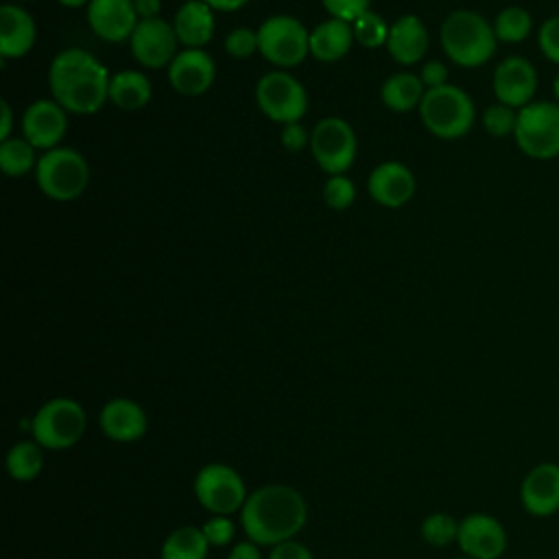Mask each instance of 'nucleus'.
I'll return each mask as SVG.
<instances>
[{
    "instance_id": "nucleus-39",
    "label": "nucleus",
    "mask_w": 559,
    "mask_h": 559,
    "mask_svg": "<svg viewBox=\"0 0 559 559\" xmlns=\"http://www.w3.org/2000/svg\"><path fill=\"white\" fill-rule=\"evenodd\" d=\"M280 140H282L284 148L290 151V153H299V151H304L306 146H310V133H308V129H306L301 122L282 124Z\"/></svg>"
},
{
    "instance_id": "nucleus-15",
    "label": "nucleus",
    "mask_w": 559,
    "mask_h": 559,
    "mask_svg": "<svg viewBox=\"0 0 559 559\" xmlns=\"http://www.w3.org/2000/svg\"><path fill=\"white\" fill-rule=\"evenodd\" d=\"M491 87L498 103L522 109L533 103L537 92V70L526 57L511 55L496 66Z\"/></svg>"
},
{
    "instance_id": "nucleus-9",
    "label": "nucleus",
    "mask_w": 559,
    "mask_h": 559,
    "mask_svg": "<svg viewBox=\"0 0 559 559\" xmlns=\"http://www.w3.org/2000/svg\"><path fill=\"white\" fill-rule=\"evenodd\" d=\"M258 52L280 70L295 68L310 55V31L293 15H271L258 26Z\"/></svg>"
},
{
    "instance_id": "nucleus-31",
    "label": "nucleus",
    "mask_w": 559,
    "mask_h": 559,
    "mask_svg": "<svg viewBox=\"0 0 559 559\" xmlns=\"http://www.w3.org/2000/svg\"><path fill=\"white\" fill-rule=\"evenodd\" d=\"M419 535L428 546L445 548L456 542L459 535V520L445 511H435L426 515L419 524Z\"/></svg>"
},
{
    "instance_id": "nucleus-23",
    "label": "nucleus",
    "mask_w": 559,
    "mask_h": 559,
    "mask_svg": "<svg viewBox=\"0 0 559 559\" xmlns=\"http://www.w3.org/2000/svg\"><path fill=\"white\" fill-rule=\"evenodd\" d=\"M173 28L183 48H203L214 37V9L203 0H188L177 9Z\"/></svg>"
},
{
    "instance_id": "nucleus-27",
    "label": "nucleus",
    "mask_w": 559,
    "mask_h": 559,
    "mask_svg": "<svg viewBox=\"0 0 559 559\" xmlns=\"http://www.w3.org/2000/svg\"><path fill=\"white\" fill-rule=\"evenodd\" d=\"M210 542L201 526L183 524L173 528L159 550V559H207Z\"/></svg>"
},
{
    "instance_id": "nucleus-34",
    "label": "nucleus",
    "mask_w": 559,
    "mask_h": 559,
    "mask_svg": "<svg viewBox=\"0 0 559 559\" xmlns=\"http://www.w3.org/2000/svg\"><path fill=\"white\" fill-rule=\"evenodd\" d=\"M323 201L332 210H347L356 201V186L345 175H330L323 186Z\"/></svg>"
},
{
    "instance_id": "nucleus-44",
    "label": "nucleus",
    "mask_w": 559,
    "mask_h": 559,
    "mask_svg": "<svg viewBox=\"0 0 559 559\" xmlns=\"http://www.w3.org/2000/svg\"><path fill=\"white\" fill-rule=\"evenodd\" d=\"M0 116H2V124H0V142L11 138V129H13V111L7 98L0 100Z\"/></svg>"
},
{
    "instance_id": "nucleus-32",
    "label": "nucleus",
    "mask_w": 559,
    "mask_h": 559,
    "mask_svg": "<svg viewBox=\"0 0 559 559\" xmlns=\"http://www.w3.org/2000/svg\"><path fill=\"white\" fill-rule=\"evenodd\" d=\"M389 28L391 24L384 22L382 15H378L376 11H365L362 15H358L352 22V31H354V39L358 44H362L365 48H380L386 46V37H389Z\"/></svg>"
},
{
    "instance_id": "nucleus-33",
    "label": "nucleus",
    "mask_w": 559,
    "mask_h": 559,
    "mask_svg": "<svg viewBox=\"0 0 559 559\" xmlns=\"http://www.w3.org/2000/svg\"><path fill=\"white\" fill-rule=\"evenodd\" d=\"M515 124H518V109L513 107L496 103L483 111V127L493 138L513 135Z\"/></svg>"
},
{
    "instance_id": "nucleus-30",
    "label": "nucleus",
    "mask_w": 559,
    "mask_h": 559,
    "mask_svg": "<svg viewBox=\"0 0 559 559\" xmlns=\"http://www.w3.org/2000/svg\"><path fill=\"white\" fill-rule=\"evenodd\" d=\"M35 166V146L26 138H9L0 142V170L7 177H22Z\"/></svg>"
},
{
    "instance_id": "nucleus-14",
    "label": "nucleus",
    "mask_w": 559,
    "mask_h": 559,
    "mask_svg": "<svg viewBox=\"0 0 559 559\" xmlns=\"http://www.w3.org/2000/svg\"><path fill=\"white\" fill-rule=\"evenodd\" d=\"M520 504L531 518H552L559 513V463L542 461L533 465L520 483Z\"/></svg>"
},
{
    "instance_id": "nucleus-43",
    "label": "nucleus",
    "mask_w": 559,
    "mask_h": 559,
    "mask_svg": "<svg viewBox=\"0 0 559 559\" xmlns=\"http://www.w3.org/2000/svg\"><path fill=\"white\" fill-rule=\"evenodd\" d=\"M133 7L140 20H155L159 17L162 0H133Z\"/></svg>"
},
{
    "instance_id": "nucleus-6",
    "label": "nucleus",
    "mask_w": 559,
    "mask_h": 559,
    "mask_svg": "<svg viewBox=\"0 0 559 559\" xmlns=\"http://www.w3.org/2000/svg\"><path fill=\"white\" fill-rule=\"evenodd\" d=\"M35 181L52 201H74L90 183L87 159L70 146H55L37 157Z\"/></svg>"
},
{
    "instance_id": "nucleus-24",
    "label": "nucleus",
    "mask_w": 559,
    "mask_h": 559,
    "mask_svg": "<svg viewBox=\"0 0 559 559\" xmlns=\"http://www.w3.org/2000/svg\"><path fill=\"white\" fill-rule=\"evenodd\" d=\"M354 41L356 39H354L352 24L330 17L319 26H314V31H310V55L317 61L332 63L343 59L349 52Z\"/></svg>"
},
{
    "instance_id": "nucleus-1",
    "label": "nucleus",
    "mask_w": 559,
    "mask_h": 559,
    "mask_svg": "<svg viewBox=\"0 0 559 559\" xmlns=\"http://www.w3.org/2000/svg\"><path fill=\"white\" fill-rule=\"evenodd\" d=\"M240 513L245 537L258 546L273 548L295 539L308 522V502L299 489L282 483L262 485L249 491Z\"/></svg>"
},
{
    "instance_id": "nucleus-22",
    "label": "nucleus",
    "mask_w": 559,
    "mask_h": 559,
    "mask_svg": "<svg viewBox=\"0 0 559 559\" xmlns=\"http://www.w3.org/2000/svg\"><path fill=\"white\" fill-rule=\"evenodd\" d=\"M430 37L426 24L417 15H402L397 17L386 37V50L391 59L400 66L417 63L428 50Z\"/></svg>"
},
{
    "instance_id": "nucleus-37",
    "label": "nucleus",
    "mask_w": 559,
    "mask_h": 559,
    "mask_svg": "<svg viewBox=\"0 0 559 559\" xmlns=\"http://www.w3.org/2000/svg\"><path fill=\"white\" fill-rule=\"evenodd\" d=\"M537 46L542 55L559 66V15H550L537 31Z\"/></svg>"
},
{
    "instance_id": "nucleus-7",
    "label": "nucleus",
    "mask_w": 559,
    "mask_h": 559,
    "mask_svg": "<svg viewBox=\"0 0 559 559\" xmlns=\"http://www.w3.org/2000/svg\"><path fill=\"white\" fill-rule=\"evenodd\" d=\"M513 138L518 148L531 159L559 157V103L533 100L518 109Z\"/></svg>"
},
{
    "instance_id": "nucleus-42",
    "label": "nucleus",
    "mask_w": 559,
    "mask_h": 559,
    "mask_svg": "<svg viewBox=\"0 0 559 559\" xmlns=\"http://www.w3.org/2000/svg\"><path fill=\"white\" fill-rule=\"evenodd\" d=\"M260 548H262V546H258L255 542L242 539V542H236V544L229 548L227 559H264Z\"/></svg>"
},
{
    "instance_id": "nucleus-5",
    "label": "nucleus",
    "mask_w": 559,
    "mask_h": 559,
    "mask_svg": "<svg viewBox=\"0 0 559 559\" xmlns=\"http://www.w3.org/2000/svg\"><path fill=\"white\" fill-rule=\"evenodd\" d=\"M28 421L31 439L44 450H68L85 435L87 413L81 402L61 395L44 402Z\"/></svg>"
},
{
    "instance_id": "nucleus-18",
    "label": "nucleus",
    "mask_w": 559,
    "mask_h": 559,
    "mask_svg": "<svg viewBox=\"0 0 559 559\" xmlns=\"http://www.w3.org/2000/svg\"><path fill=\"white\" fill-rule=\"evenodd\" d=\"M100 432L116 443H133L148 430L146 411L131 397H111L98 413Z\"/></svg>"
},
{
    "instance_id": "nucleus-41",
    "label": "nucleus",
    "mask_w": 559,
    "mask_h": 559,
    "mask_svg": "<svg viewBox=\"0 0 559 559\" xmlns=\"http://www.w3.org/2000/svg\"><path fill=\"white\" fill-rule=\"evenodd\" d=\"M419 79L424 83L426 90H432V87H441L448 83V66L432 59V61H426L419 70Z\"/></svg>"
},
{
    "instance_id": "nucleus-10",
    "label": "nucleus",
    "mask_w": 559,
    "mask_h": 559,
    "mask_svg": "<svg viewBox=\"0 0 559 559\" xmlns=\"http://www.w3.org/2000/svg\"><path fill=\"white\" fill-rule=\"evenodd\" d=\"M255 103L269 120L280 124L299 122L308 111L306 87L284 70L260 76L255 83Z\"/></svg>"
},
{
    "instance_id": "nucleus-17",
    "label": "nucleus",
    "mask_w": 559,
    "mask_h": 559,
    "mask_svg": "<svg viewBox=\"0 0 559 559\" xmlns=\"http://www.w3.org/2000/svg\"><path fill=\"white\" fill-rule=\"evenodd\" d=\"M166 70L170 87L181 96H201L216 79L214 59L203 48H183Z\"/></svg>"
},
{
    "instance_id": "nucleus-40",
    "label": "nucleus",
    "mask_w": 559,
    "mask_h": 559,
    "mask_svg": "<svg viewBox=\"0 0 559 559\" xmlns=\"http://www.w3.org/2000/svg\"><path fill=\"white\" fill-rule=\"evenodd\" d=\"M266 559H314V555L306 544L297 539H286L275 544Z\"/></svg>"
},
{
    "instance_id": "nucleus-2",
    "label": "nucleus",
    "mask_w": 559,
    "mask_h": 559,
    "mask_svg": "<svg viewBox=\"0 0 559 559\" xmlns=\"http://www.w3.org/2000/svg\"><path fill=\"white\" fill-rule=\"evenodd\" d=\"M111 74L83 48L61 50L48 68V87L52 98L68 114H96L109 100Z\"/></svg>"
},
{
    "instance_id": "nucleus-28",
    "label": "nucleus",
    "mask_w": 559,
    "mask_h": 559,
    "mask_svg": "<svg viewBox=\"0 0 559 559\" xmlns=\"http://www.w3.org/2000/svg\"><path fill=\"white\" fill-rule=\"evenodd\" d=\"M4 465L13 480H35L44 469V448L35 439H20L9 448Z\"/></svg>"
},
{
    "instance_id": "nucleus-12",
    "label": "nucleus",
    "mask_w": 559,
    "mask_h": 559,
    "mask_svg": "<svg viewBox=\"0 0 559 559\" xmlns=\"http://www.w3.org/2000/svg\"><path fill=\"white\" fill-rule=\"evenodd\" d=\"M456 544L472 559H500L507 552L509 535L496 515L474 511L459 520Z\"/></svg>"
},
{
    "instance_id": "nucleus-16",
    "label": "nucleus",
    "mask_w": 559,
    "mask_h": 559,
    "mask_svg": "<svg viewBox=\"0 0 559 559\" xmlns=\"http://www.w3.org/2000/svg\"><path fill=\"white\" fill-rule=\"evenodd\" d=\"M68 131V111L55 98L31 103L22 116V133L35 146L50 151L59 146Z\"/></svg>"
},
{
    "instance_id": "nucleus-4",
    "label": "nucleus",
    "mask_w": 559,
    "mask_h": 559,
    "mask_svg": "<svg viewBox=\"0 0 559 559\" xmlns=\"http://www.w3.org/2000/svg\"><path fill=\"white\" fill-rule=\"evenodd\" d=\"M419 118L432 135L441 140H459L474 127L476 109L465 90L445 83L426 90L419 103Z\"/></svg>"
},
{
    "instance_id": "nucleus-38",
    "label": "nucleus",
    "mask_w": 559,
    "mask_h": 559,
    "mask_svg": "<svg viewBox=\"0 0 559 559\" xmlns=\"http://www.w3.org/2000/svg\"><path fill=\"white\" fill-rule=\"evenodd\" d=\"M321 4L330 13V17L343 20L347 24L369 11V0H321Z\"/></svg>"
},
{
    "instance_id": "nucleus-45",
    "label": "nucleus",
    "mask_w": 559,
    "mask_h": 559,
    "mask_svg": "<svg viewBox=\"0 0 559 559\" xmlns=\"http://www.w3.org/2000/svg\"><path fill=\"white\" fill-rule=\"evenodd\" d=\"M203 2H207L214 11H227V13H231V11L242 9L249 0H203Z\"/></svg>"
},
{
    "instance_id": "nucleus-47",
    "label": "nucleus",
    "mask_w": 559,
    "mask_h": 559,
    "mask_svg": "<svg viewBox=\"0 0 559 559\" xmlns=\"http://www.w3.org/2000/svg\"><path fill=\"white\" fill-rule=\"evenodd\" d=\"M552 92H555V98H557V103H559V74H557L555 81H552Z\"/></svg>"
},
{
    "instance_id": "nucleus-49",
    "label": "nucleus",
    "mask_w": 559,
    "mask_h": 559,
    "mask_svg": "<svg viewBox=\"0 0 559 559\" xmlns=\"http://www.w3.org/2000/svg\"><path fill=\"white\" fill-rule=\"evenodd\" d=\"M13 2H15V4H17V2H28V0H13Z\"/></svg>"
},
{
    "instance_id": "nucleus-25",
    "label": "nucleus",
    "mask_w": 559,
    "mask_h": 559,
    "mask_svg": "<svg viewBox=\"0 0 559 559\" xmlns=\"http://www.w3.org/2000/svg\"><path fill=\"white\" fill-rule=\"evenodd\" d=\"M153 96L151 81L138 70H122L111 74L109 100L124 111L142 109Z\"/></svg>"
},
{
    "instance_id": "nucleus-35",
    "label": "nucleus",
    "mask_w": 559,
    "mask_h": 559,
    "mask_svg": "<svg viewBox=\"0 0 559 559\" xmlns=\"http://www.w3.org/2000/svg\"><path fill=\"white\" fill-rule=\"evenodd\" d=\"M223 46H225V52L229 57L247 59V57H251L258 50V31L245 28V26L234 28V31L227 33Z\"/></svg>"
},
{
    "instance_id": "nucleus-46",
    "label": "nucleus",
    "mask_w": 559,
    "mask_h": 559,
    "mask_svg": "<svg viewBox=\"0 0 559 559\" xmlns=\"http://www.w3.org/2000/svg\"><path fill=\"white\" fill-rule=\"evenodd\" d=\"M57 2L63 4V7H70V9H79V7L90 4V0H57Z\"/></svg>"
},
{
    "instance_id": "nucleus-8",
    "label": "nucleus",
    "mask_w": 559,
    "mask_h": 559,
    "mask_svg": "<svg viewBox=\"0 0 559 559\" xmlns=\"http://www.w3.org/2000/svg\"><path fill=\"white\" fill-rule=\"evenodd\" d=\"M197 502L212 515H231L242 509L249 491L245 478L227 463H205L192 480Z\"/></svg>"
},
{
    "instance_id": "nucleus-29",
    "label": "nucleus",
    "mask_w": 559,
    "mask_h": 559,
    "mask_svg": "<svg viewBox=\"0 0 559 559\" xmlns=\"http://www.w3.org/2000/svg\"><path fill=\"white\" fill-rule=\"evenodd\" d=\"M531 31H533V15L518 4L500 9L493 20L496 39L502 44H520L531 35Z\"/></svg>"
},
{
    "instance_id": "nucleus-19",
    "label": "nucleus",
    "mask_w": 559,
    "mask_h": 559,
    "mask_svg": "<svg viewBox=\"0 0 559 559\" xmlns=\"http://www.w3.org/2000/svg\"><path fill=\"white\" fill-rule=\"evenodd\" d=\"M133 0H90L87 24L96 37L109 44L129 39L138 26Z\"/></svg>"
},
{
    "instance_id": "nucleus-20",
    "label": "nucleus",
    "mask_w": 559,
    "mask_h": 559,
    "mask_svg": "<svg viewBox=\"0 0 559 559\" xmlns=\"http://www.w3.org/2000/svg\"><path fill=\"white\" fill-rule=\"evenodd\" d=\"M367 190L378 205L402 207L415 194V175L402 162H382L369 173Z\"/></svg>"
},
{
    "instance_id": "nucleus-36",
    "label": "nucleus",
    "mask_w": 559,
    "mask_h": 559,
    "mask_svg": "<svg viewBox=\"0 0 559 559\" xmlns=\"http://www.w3.org/2000/svg\"><path fill=\"white\" fill-rule=\"evenodd\" d=\"M201 531H203L205 539L210 542V546H216V548H223V546L231 544L234 535H236V526L229 520V515H212V518H207L201 524Z\"/></svg>"
},
{
    "instance_id": "nucleus-11",
    "label": "nucleus",
    "mask_w": 559,
    "mask_h": 559,
    "mask_svg": "<svg viewBox=\"0 0 559 559\" xmlns=\"http://www.w3.org/2000/svg\"><path fill=\"white\" fill-rule=\"evenodd\" d=\"M310 151L328 175H345L356 159V133L352 124L338 116L321 118L310 133Z\"/></svg>"
},
{
    "instance_id": "nucleus-3",
    "label": "nucleus",
    "mask_w": 559,
    "mask_h": 559,
    "mask_svg": "<svg viewBox=\"0 0 559 559\" xmlns=\"http://www.w3.org/2000/svg\"><path fill=\"white\" fill-rule=\"evenodd\" d=\"M441 48L461 68L485 66L498 48L493 24L472 9H454L445 15L439 31Z\"/></svg>"
},
{
    "instance_id": "nucleus-21",
    "label": "nucleus",
    "mask_w": 559,
    "mask_h": 559,
    "mask_svg": "<svg viewBox=\"0 0 559 559\" xmlns=\"http://www.w3.org/2000/svg\"><path fill=\"white\" fill-rule=\"evenodd\" d=\"M37 26L33 15L20 4L0 7V55L4 59H20L35 46Z\"/></svg>"
},
{
    "instance_id": "nucleus-48",
    "label": "nucleus",
    "mask_w": 559,
    "mask_h": 559,
    "mask_svg": "<svg viewBox=\"0 0 559 559\" xmlns=\"http://www.w3.org/2000/svg\"><path fill=\"white\" fill-rule=\"evenodd\" d=\"M454 559H472V557H467V555H459V557H454Z\"/></svg>"
},
{
    "instance_id": "nucleus-26",
    "label": "nucleus",
    "mask_w": 559,
    "mask_h": 559,
    "mask_svg": "<svg viewBox=\"0 0 559 559\" xmlns=\"http://www.w3.org/2000/svg\"><path fill=\"white\" fill-rule=\"evenodd\" d=\"M424 94H426V87L419 74H413V72L391 74L380 87V98L391 111H411L419 107Z\"/></svg>"
},
{
    "instance_id": "nucleus-13",
    "label": "nucleus",
    "mask_w": 559,
    "mask_h": 559,
    "mask_svg": "<svg viewBox=\"0 0 559 559\" xmlns=\"http://www.w3.org/2000/svg\"><path fill=\"white\" fill-rule=\"evenodd\" d=\"M131 55L144 68H168L170 61L177 57L179 39L175 35L173 24L162 17L155 20H140L133 35L129 37Z\"/></svg>"
}]
</instances>
